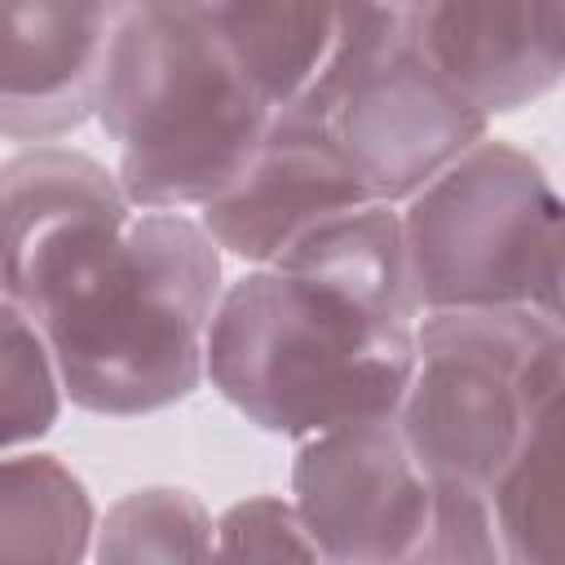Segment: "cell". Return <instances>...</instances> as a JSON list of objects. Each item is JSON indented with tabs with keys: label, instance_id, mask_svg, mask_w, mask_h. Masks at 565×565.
Instances as JSON below:
<instances>
[{
	"label": "cell",
	"instance_id": "6da1fadb",
	"mask_svg": "<svg viewBox=\"0 0 565 565\" xmlns=\"http://www.w3.org/2000/svg\"><path fill=\"white\" fill-rule=\"evenodd\" d=\"M221 291V252L199 216L137 207L124 238L31 322L71 406L137 419L203 388Z\"/></svg>",
	"mask_w": 565,
	"mask_h": 565
},
{
	"label": "cell",
	"instance_id": "d6986e66",
	"mask_svg": "<svg viewBox=\"0 0 565 565\" xmlns=\"http://www.w3.org/2000/svg\"><path fill=\"white\" fill-rule=\"evenodd\" d=\"M397 565H503L486 494L463 481H433V512Z\"/></svg>",
	"mask_w": 565,
	"mask_h": 565
},
{
	"label": "cell",
	"instance_id": "7c38bea8",
	"mask_svg": "<svg viewBox=\"0 0 565 565\" xmlns=\"http://www.w3.org/2000/svg\"><path fill=\"white\" fill-rule=\"evenodd\" d=\"M269 269L291 274L331 300L393 327H415L419 309L411 296V265L402 238V212L393 203H358L309 234H300Z\"/></svg>",
	"mask_w": 565,
	"mask_h": 565
},
{
	"label": "cell",
	"instance_id": "9a60e30c",
	"mask_svg": "<svg viewBox=\"0 0 565 565\" xmlns=\"http://www.w3.org/2000/svg\"><path fill=\"white\" fill-rule=\"evenodd\" d=\"M481 494L503 565H561V406L525 428Z\"/></svg>",
	"mask_w": 565,
	"mask_h": 565
},
{
	"label": "cell",
	"instance_id": "3957f363",
	"mask_svg": "<svg viewBox=\"0 0 565 565\" xmlns=\"http://www.w3.org/2000/svg\"><path fill=\"white\" fill-rule=\"evenodd\" d=\"M411 366L415 327L375 322L278 269L225 282L203 349V384L291 441L393 419Z\"/></svg>",
	"mask_w": 565,
	"mask_h": 565
},
{
	"label": "cell",
	"instance_id": "e0dca14e",
	"mask_svg": "<svg viewBox=\"0 0 565 565\" xmlns=\"http://www.w3.org/2000/svg\"><path fill=\"white\" fill-rule=\"evenodd\" d=\"M62 380L40 327L13 305H0V455L35 450L62 415Z\"/></svg>",
	"mask_w": 565,
	"mask_h": 565
},
{
	"label": "cell",
	"instance_id": "ffe728a7",
	"mask_svg": "<svg viewBox=\"0 0 565 565\" xmlns=\"http://www.w3.org/2000/svg\"><path fill=\"white\" fill-rule=\"evenodd\" d=\"M4 300H9V296H4V287H0V305H4Z\"/></svg>",
	"mask_w": 565,
	"mask_h": 565
},
{
	"label": "cell",
	"instance_id": "277c9868",
	"mask_svg": "<svg viewBox=\"0 0 565 565\" xmlns=\"http://www.w3.org/2000/svg\"><path fill=\"white\" fill-rule=\"evenodd\" d=\"M397 212L419 313L534 309L561 318V199L530 150L486 137Z\"/></svg>",
	"mask_w": 565,
	"mask_h": 565
},
{
	"label": "cell",
	"instance_id": "ba28073f",
	"mask_svg": "<svg viewBox=\"0 0 565 565\" xmlns=\"http://www.w3.org/2000/svg\"><path fill=\"white\" fill-rule=\"evenodd\" d=\"M287 503L340 565H397L428 525L433 477L393 419H366L296 441Z\"/></svg>",
	"mask_w": 565,
	"mask_h": 565
},
{
	"label": "cell",
	"instance_id": "8fae6325",
	"mask_svg": "<svg viewBox=\"0 0 565 565\" xmlns=\"http://www.w3.org/2000/svg\"><path fill=\"white\" fill-rule=\"evenodd\" d=\"M411 9L415 49L486 119L547 97L565 75V4L424 0Z\"/></svg>",
	"mask_w": 565,
	"mask_h": 565
},
{
	"label": "cell",
	"instance_id": "52a82bcc",
	"mask_svg": "<svg viewBox=\"0 0 565 565\" xmlns=\"http://www.w3.org/2000/svg\"><path fill=\"white\" fill-rule=\"evenodd\" d=\"M132 203L102 159L26 146L0 163V287L35 318L128 230Z\"/></svg>",
	"mask_w": 565,
	"mask_h": 565
},
{
	"label": "cell",
	"instance_id": "4fadbf2b",
	"mask_svg": "<svg viewBox=\"0 0 565 565\" xmlns=\"http://www.w3.org/2000/svg\"><path fill=\"white\" fill-rule=\"evenodd\" d=\"M93 530V494L57 455H0V565H84Z\"/></svg>",
	"mask_w": 565,
	"mask_h": 565
},
{
	"label": "cell",
	"instance_id": "5bb4252c",
	"mask_svg": "<svg viewBox=\"0 0 565 565\" xmlns=\"http://www.w3.org/2000/svg\"><path fill=\"white\" fill-rule=\"evenodd\" d=\"M212 31L252 79V88L278 115L291 106L313 75L322 71L340 4H247V0H212L203 4Z\"/></svg>",
	"mask_w": 565,
	"mask_h": 565
},
{
	"label": "cell",
	"instance_id": "ac0fdd59",
	"mask_svg": "<svg viewBox=\"0 0 565 565\" xmlns=\"http://www.w3.org/2000/svg\"><path fill=\"white\" fill-rule=\"evenodd\" d=\"M216 565H340L296 521L282 494H247L216 516Z\"/></svg>",
	"mask_w": 565,
	"mask_h": 565
},
{
	"label": "cell",
	"instance_id": "30bf717a",
	"mask_svg": "<svg viewBox=\"0 0 565 565\" xmlns=\"http://www.w3.org/2000/svg\"><path fill=\"white\" fill-rule=\"evenodd\" d=\"M115 4H0V137L57 146L97 119Z\"/></svg>",
	"mask_w": 565,
	"mask_h": 565
},
{
	"label": "cell",
	"instance_id": "5b68a950",
	"mask_svg": "<svg viewBox=\"0 0 565 565\" xmlns=\"http://www.w3.org/2000/svg\"><path fill=\"white\" fill-rule=\"evenodd\" d=\"M565 327L534 309L415 318V366L393 415L433 481L486 486L525 428L561 406Z\"/></svg>",
	"mask_w": 565,
	"mask_h": 565
},
{
	"label": "cell",
	"instance_id": "7a4b0ae2",
	"mask_svg": "<svg viewBox=\"0 0 565 565\" xmlns=\"http://www.w3.org/2000/svg\"><path fill=\"white\" fill-rule=\"evenodd\" d=\"M97 124L132 207L199 212L247 172L274 110L203 4H115Z\"/></svg>",
	"mask_w": 565,
	"mask_h": 565
},
{
	"label": "cell",
	"instance_id": "8992f818",
	"mask_svg": "<svg viewBox=\"0 0 565 565\" xmlns=\"http://www.w3.org/2000/svg\"><path fill=\"white\" fill-rule=\"evenodd\" d=\"M282 110L322 119L362 190L393 207L490 137V119L415 49L406 4H340L322 71Z\"/></svg>",
	"mask_w": 565,
	"mask_h": 565
},
{
	"label": "cell",
	"instance_id": "2e32d148",
	"mask_svg": "<svg viewBox=\"0 0 565 565\" xmlns=\"http://www.w3.org/2000/svg\"><path fill=\"white\" fill-rule=\"evenodd\" d=\"M93 565H216V516L181 486L119 494L93 530Z\"/></svg>",
	"mask_w": 565,
	"mask_h": 565
},
{
	"label": "cell",
	"instance_id": "9c48e42d",
	"mask_svg": "<svg viewBox=\"0 0 565 565\" xmlns=\"http://www.w3.org/2000/svg\"><path fill=\"white\" fill-rule=\"evenodd\" d=\"M358 203H371V194L327 124L300 110H278L247 172L194 216L221 256L269 269L300 234Z\"/></svg>",
	"mask_w": 565,
	"mask_h": 565
}]
</instances>
